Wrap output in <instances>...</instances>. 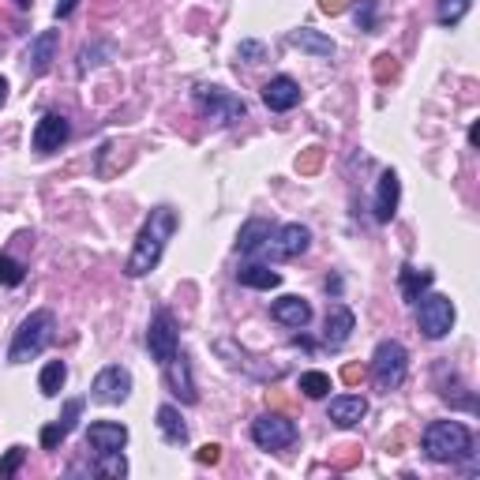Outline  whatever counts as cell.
<instances>
[{"instance_id":"484cf974","label":"cell","mask_w":480,"mask_h":480,"mask_svg":"<svg viewBox=\"0 0 480 480\" xmlns=\"http://www.w3.org/2000/svg\"><path fill=\"white\" fill-rule=\"evenodd\" d=\"M65 383H68V364L65 361H49L46 368H41V375H38V390L46 394V398H57Z\"/></svg>"},{"instance_id":"ba28073f","label":"cell","mask_w":480,"mask_h":480,"mask_svg":"<svg viewBox=\"0 0 480 480\" xmlns=\"http://www.w3.org/2000/svg\"><path fill=\"white\" fill-rule=\"evenodd\" d=\"M308 248H311V229L301 225V222H285V225H278L275 233H270V240L263 244V252H266V259H275V263H289V259H301Z\"/></svg>"},{"instance_id":"5bb4252c","label":"cell","mask_w":480,"mask_h":480,"mask_svg":"<svg viewBox=\"0 0 480 480\" xmlns=\"http://www.w3.org/2000/svg\"><path fill=\"white\" fill-rule=\"evenodd\" d=\"M57 49H60V31H41L31 38V46L23 53V65L31 75H46L49 65L57 60Z\"/></svg>"},{"instance_id":"7a4b0ae2","label":"cell","mask_w":480,"mask_h":480,"mask_svg":"<svg viewBox=\"0 0 480 480\" xmlns=\"http://www.w3.org/2000/svg\"><path fill=\"white\" fill-rule=\"evenodd\" d=\"M424 458L435 466H454V462H466L473 454V432L462 421H432L424 428Z\"/></svg>"},{"instance_id":"9a60e30c","label":"cell","mask_w":480,"mask_h":480,"mask_svg":"<svg viewBox=\"0 0 480 480\" xmlns=\"http://www.w3.org/2000/svg\"><path fill=\"white\" fill-rule=\"evenodd\" d=\"M398 203H402V180L394 170H387L380 177V184H375V203H371V214L380 225L394 222V214H398Z\"/></svg>"},{"instance_id":"8d00e7d4","label":"cell","mask_w":480,"mask_h":480,"mask_svg":"<svg viewBox=\"0 0 480 480\" xmlns=\"http://www.w3.org/2000/svg\"><path fill=\"white\" fill-rule=\"evenodd\" d=\"M323 12H342V0H319Z\"/></svg>"},{"instance_id":"8992f818","label":"cell","mask_w":480,"mask_h":480,"mask_svg":"<svg viewBox=\"0 0 480 480\" xmlns=\"http://www.w3.org/2000/svg\"><path fill=\"white\" fill-rule=\"evenodd\" d=\"M454 301L443 297V293H421L416 297V327H421V334L428 342H440L447 338V334L454 330Z\"/></svg>"},{"instance_id":"4dcf8cb0","label":"cell","mask_w":480,"mask_h":480,"mask_svg":"<svg viewBox=\"0 0 480 480\" xmlns=\"http://www.w3.org/2000/svg\"><path fill=\"white\" fill-rule=\"evenodd\" d=\"M353 23L371 34L375 23H380V0H357V4H353Z\"/></svg>"},{"instance_id":"e0dca14e","label":"cell","mask_w":480,"mask_h":480,"mask_svg":"<svg viewBox=\"0 0 480 480\" xmlns=\"http://www.w3.org/2000/svg\"><path fill=\"white\" fill-rule=\"evenodd\" d=\"M263 101H266V109L270 113H289V109H297L301 106V83L297 79H289V75H275L263 87Z\"/></svg>"},{"instance_id":"44dd1931","label":"cell","mask_w":480,"mask_h":480,"mask_svg":"<svg viewBox=\"0 0 480 480\" xmlns=\"http://www.w3.org/2000/svg\"><path fill=\"white\" fill-rule=\"evenodd\" d=\"M432 282H435V275H432L428 266H413V263H406V266L398 270V289H402V297H406L409 304H416V297L428 293Z\"/></svg>"},{"instance_id":"6da1fadb","label":"cell","mask_w":480,"mask_h":480,"mask_svg":"<svg viewBox=\"0 0 480 480\" xmlns=\"http://www.w3.org/2000/svg\"><path fill=\"white\" fill-rule=\"evenodd\" d=\"M177 233V211L173 206H154V211L147 214V222H143V229L135 233V244H132V256L128 263H124V275L128 278H147L151 270L161 263L165 256V244L173 240Z\"/></svg>"},{"instance_id":"836d02e7","label":"cell","mask_w":480,"mask_h":480,"mask_svg":"<svg viewBox=\"0 0 480 480\" xmlns=\"http://www.w3.org/2000/svg\"><path fill=\"white\" fill-rule=\"evenodd\" d=\"M266 49H263V41H240L237 46V57L240 60H248V65H259V57H263Z\"/></svg>"},{"instance_id":"5b68a950","label":"cell","mask_w":480,"mask_h":480,"mask_svg":"<svg viewBox=\"0 0 480 480\" xmlns=\"http://www.w3.org/2000/svg\"><path fill=\"white\" fill-rule=\"evenodd\" d=\"M406 371H409V353L402 342H394V338H383L380 345H375L371 353V380L380 390H398L406 383Z\"/></svg>"},{"instance_id":"f1b7e54d","label":"cell","mask_w":480,"mask_h":480,"mask_svg":"<svg viewBox=\"0 0 480 480\" xmlns=\"http://www.w3.org/2000/svg\"><path fill=\"white\" fill-rule=\"evenodd\" d=\"M297 387L304 390V398H327L330 394V375L327 371H301Z\"/></svg>"},{"instance_id":"d4e9b609","label":"cell","mask_w":480,"mask_h":480,"mask_svg":"<svg viewBox=\"0 0 480 480\" xmlns=\"http://www.w3.org/2000/svg\"><path fill=\"white\" fill-rule=\"evenodd\" d=\"M289 46H297V49L319 57V60H330L334 57V41L327 34H319V31H311V27H301V31L289 34Z\"/></svg>"},{"instance_id":"1f68e13d","label":"cell","mask_w":480,"mask_h":480,"mask_svg":"<svg viewBox=\"0 0 480 480\" xmlns=\"http://www.w3.org/2000/svg\"><path fill=\"white\" fill-rule=\"evenodd\" d=\"M23 282H27V266L19 263V259H12V256H0V285L15 289V285H23Z\"/></svg>"},{"instance_id":"8fae6325","label":"cell","mask_w":480,"mask_h":480,"mask_svg":"<svg viewBox=\"0 0 480 480\" xmlns=\"http://www.w3.org/2000/svg\"><path fill=\"white\" fill-rule=\"evenodd\" d=\"M165 387H170V394L180 402V406H196L199 402V390H196V375H192V361H188V353L177 349L173 361H165Z\"/></svg>"},{"instance_id":"74e56055","label":"cell","mask_w":480,"mask_h":480,"mask_svg":"<svg viewBox=\"0 0 480 480\" xmlns=\"http://www.w3.org/2000/svg\"><path fill=\"white\" fill-rule=\"evenodd\" d=\"M480 143V124H469V147H476Z\"/></svg>"},{"instance_id":"ffe728a7","label":"cell","mask_w":480,"mask_h":480,"mask_svg":"<svg viewBox=\"0 0 480 480\" xmlns=\"http://www.w3.org/2000/svg\"><path fill=\"white\" fill-rule=\"evenodd\" d=\"M270 319L289 327V330H304L311 323V304L304 297H282V301H275V308H270Z\"/></svg>"},{"instance_id":"f35d334b","label":"cell","mask_w":480,"mask_h":480,"mask_svg":"<svg viewBox=\"0 0 480 480\" xmlns=\"http://www.w3.org/2000/svg\"><path fill=\"white\" fill-rule=\"evenodd\" d=\"M327 293H342V278H327Z\"/></svg>"},{"instance_id":"277c9868","label":"cell","mask_w":480,"mask_h":480,"mask_svg":"<svg viewBox=\"0 0 480 480\" xmlns=\"http://www.w3.org/2000/svg\"><path fill=\"white\" fill-rule=\"evenodd\" d=\"M192 98H196V109L206 117V120H214V124H240L244 117H248V106L233 94V91H225V87H218V83H203V87H196L192 91Z\"/></svg>"},{"instance_id":"9c48e42d","label":"cell","mask_w":480,"mask_h":480,"mask_svg":"<svg viewBox=\"0 0 480 480\" xmlns=\"http://www.w3.org/2000/svg\"><path fill=\"white\" fill-rule=\"evenodd\" d=\"M91 398L101 402V406H120L132 398V371L124 364H109L94 375L91 383Z\"/></svg>"},{"instance_id":"d590c367","label":"cell","mask_w":480,"mask_h":480,"mask_svg":"<svg viewBox=\"0 0 480 480\" xmlns=\"http://www.w3.org/2000/svg\"><path fill=\"white\" fill-rule=\"evenodd\" d=\"M218 458H222V447H214V443L199 450V462H218Z\"/></svg>"},{"instance_id":"4316f807","label":"cell","mask_w":480,"mask_h":480,"mask_svg":"<svg viewBox=\"0 0 480 480\" xmlns=\"http://www.w3.org/2000/svg\"><path fill=\"white\" fill-rule=\"evenodd\" d=\"M94 476H106V480H124L128 476V458H124L120 450H106V454H98V462L91 466Z\"/></svg>"},{"instance_id":"d6a6232c","label":"cell","mask_w":480,"mask_h":480,"mask_svg":"<svg viewBox=\"0 0 480 480\" xmlns=\"http://www.w3.org/2000/svg\"><path fill=\"white\" fill-rule=\"evenodd\" d=\"M23 458H27V447H12L4 458H0V476H15L19 466H23Z\"/></svg>"},{"instance_id":"2e32d148","label":"cell","mask_w":480,"mask_h":480,"mask_svg":"<svg viewBox=\"0 0 480 480\" xmlns=\"http://www.w3.org/2000/svg\"><path fill=\"white\" fill-rule=\"evenodd\" d=\"M353 330H357V316H353V308L349 304H330L327 319H323V345L342 349L353 338Z\"/></svg>"},{"instance_id":"60d3db41","label":"cell","mask_w":480,"mask_h":480,"mask_svg":"<svg viewBox=\"0 0 480 480\" xmlns=\"http://www.w3.org/2000/svg\"><path fill=\"white\" fill-rule=\"evenodd\" d=\"M15 4H19V8H31V4H34V0H15Z\"/></svg>"},{"instance_id":"f546056e","label":"cell","mask_w":480,"mask_h":480,"mask_svg":"<svg viewBox=\"0 0 480 480\" xmlns=\"http://www.w3.org/2000/svg\"><path fill=\"white\" fill-rule=\"evenodd\" d=\"M473 0H440V8H435V19H440V27H458L466 19Z\"/></svg>"},{"instance_id":"52a82bcc","label":"cell","mask_w":480,"mask_h":480,"mask_svg":"<svg viewBox=\"0 0 480 480\" xmlns=\"http://www.w3.org/2000/svg\"><path fill=\"white\" fill-rule=\"evenodd\" d=\"M297 440H301V432L285 413H263V416L252 421V443L259 450H275L278 454V450H289Z\"/></svg>"},{"instance_id":"d6986e66","label":"cell","mask_w":480,"mask_h":480,"mask_svg":"<svg viewBox=\"0 0 480 480\" xmlns=\"http://www.w3.org/2000/svg\"><path fill=\"white\" fill-rule=\"evenodd\" d=\"M327 416L338 428H357L364 416H368V402L361 398V394H338V398H330Z\"/></svg>"},{"instance_id":"ab89813d","label":"cell","mask_w":480,"mask_h":480,"mask_svg":"<svg viewBox=\"0 0 480 480\" xmlns=\"http://www.w3.org/2000/svg\"><path fill=\"white\" fill-rule=\"evenodd\" d=\"M4 101H8V79L0 75V106H4Z\"/></svg>"},{"instance_id":"7c38bea8","label":"cell","mask_w":480,"mask_h":480,"mask_svg":"<svg viewBox=\"0 0 480 480\" xmlns=\"http://www.w3.org/2000/svg\"><path fill=\"white\" fill-rule=\"evenodd\" d=\"M68 135H72V124H68V117H60V113H46L38 124H34V135H31V147L38 151V154H53V151H60L68 143Z\"/></svg>"},{"instance_id":"ac0fdd59","label":"cell","mask_w":480,"mask_h":480,"mask_svg":"<svg viewBox=\"0 0 480 480\" xmlns=\"http://www.w3.org/2000/svg\"><path fill=\"white\" fill-rule=\"evenodd\" d=\"M87 447L94 454H106V450H124L128 447V428L117 424V421H94L87 428Z\"/></svg>"},{"instance_id":"83f0119b","label":"cell","mask_w":480,"mask_h":480,"mask_svg":"<svg viewBox=\"0 0 480 480\" xmlns=\"http://www.w3.org/2000/svg\"><path fill=\"white\" fill-rule=\"evenodd\" d=\"M113 57V46H109V41H91V46H83L79 49V75L83 72H91V68H98V65H106V60Z\"/></svg>"},{"instance_id":"4fadbf2b","label":"cell","mask_w":480,"mask_h":480,"mask_svg":"<svg viewBox=\"0 0 480 480\" xmlns=\"http://www.w3.org/2000/svg\"><path fill=\"white\" fill-rule=\"evenodd\" d=\"M83 406H87L83 398H68V402H65V409H60L57 421L41 428V450H60V443H65L68 435L75 432L79 416H83Z\"/></svg>"},{"instance_id":"30bf717a","label":"cell","mask_w":480,"mask_h":480,"mask_svg":"<svg viewBox=\"0 0 480 480\" xmlns=\"http://www.w3.org/2000/svg\"><path fill=\"white\" fill-rule=\"evenodd\" d=\"M147 349L158 364L173 361V353L180 349V330H177V319L170 311H154V319L147 323Z\"/></svg>"},{"instance_id":"3957f363","label":"cell","mask_w":480,"mask_h":480,"mask_svg":"<svg viewBox=\"0 0 480 480\" xmlns=\"http://www.w3.org/2000/svg\"><path fill=\"white\" fill-rule=\"evenodd\" d=\"M53 334H57V316H53V311H49V308L31 311V316L19 323V330L12 334L8 364H27V361H34L38 353L53 342Z\"/></svg>"},{"instance_id":"603a6c76","label":"cell","mask_w":480,"mask_h":480,"mask_svg":"<svg viewBox=\"0 0 480 480\" xmlns=\"http://www.w3.org/2000/svg\"><path fill=\"white\" fill-rule=\"evenodd\" d=\"M270 233H275V225H270L266 218L244 222L240 237H237V252H240V256H256V252H263V244L270 240Z\"/></svg>"},{"instance_id":"7402d4cb","label":"cell","mask_w":480,"mask_h":480,"mask_svg":"<svg viewBox=\"0 0 480 480\" xmlns=\"http://www.w3.org/2000/svg\"><path fill=\"white\" fill-rule=\"evenodd\" d=\"M158 432H161V440L170 443V447H184L188 443V424H184V416H180V409L177 406H158Z\"/></svg>"},{"instance_id":"e575fe53","label":"cell","mask_w":480,"mask_h":480,"mask_svg":"<svg viewBox=\"0 0 480 480\" xmlns=\"http://www.w3.org/2000/svg\"><path fill=\"white\" fill-rule=\"evenodd\" d=\"M75 8H79V0H57V8H53V15H57V19H68V15L75 12Z\"/></svg>"},{"instance_id":"cb8c5ba5","label":"cell","mask_w":480,"mask_h":480,"mask_svg":"<svg viewBox=\"0 0 480 480\" xmlns=\"http://www.w3.org/2000/svg\"><path fill=\"white\" fill-rule=\"evenodd\" d=\"M237 282L248 285V289H278L282 275L278 270H270L266 263H240L237 266Z\"/></svg>"}]
</instances>
